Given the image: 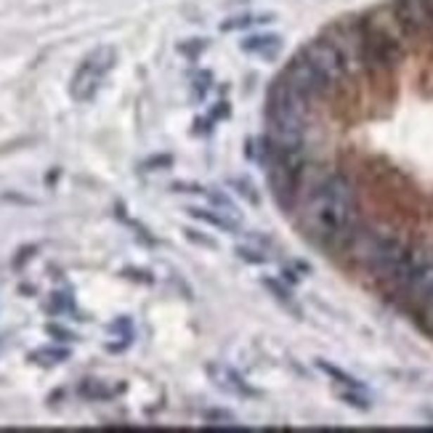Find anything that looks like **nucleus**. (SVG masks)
Segmentation results:
<instances>
[{
    "mask_svg": "<svg viewBox=\"0 0 433 433\" xmlns=\"http://www.w3.org/2000/svg\"><path fill=\"white\" fill-rule=\"evenodd\" d=\"M303 229L322 247H340L356 234V192L346 176L325 179L303 207Z\"/></svg>",
    "mask_w": 433,
    "mask_h": 433,
    "instance_id": "nucleus-1",
    "label": "nucleus"
},
{
    "mask_svg": "<svg viewBox=\"0 0 433 433\" xmlns=\"http://www.w3.org/2000/svg\"><path fill=\"white\" fill-rule=\"evenodd\" d=\"M309 112H311V101L287 77L274 80L269 91V107H266V117H269L266 144L271 149H285V152L303 149Z\"/></svg>",
    "mask_w": 433,
    "mask_h": 433,
    "instance_id": "nucleus-2",
    "label": "nucleus"
},
{
    "mask_svg": "<svg viewBox=\"0 0 433 433\" xmlns=\"http://www.w3.org/2000/svg\"><path fill=\"white\" fill-rule=\"evenodd\" d=\"M361 264L367 266L377 279H385L396 287L399 274L407 264L409 247L396 237H383V234H370L359 250Z\"/></svg>",
    "mask_w": 433,
    "mask_h": 433,
    "instance_id": "nucleus-3",
    "label": "nucleus"
},
{
    "mask_svg": "<svg viewBox=\"0 0 433 433\" xmlns=\"http://www.w3.org/2000/svg\"><path fill=\"white\" fill-rule=\"evenodd\" d=\"M396 290H401L412 303H422L433 295V250L431 247H409L407 264L401 269L396 282Z\"/></svg>",
    "mask_w": 433,
    "mask_h": 433,
    "instance_id": "nucleus-4",
    "label": "nucleus"
},
{
    "mask_svg": "<svg viewBox=\"0 0 433 433\" xmlns=\"http://www.w3.org/2000/svg\"><path fill=\"white\" fill-rule=\"evenodd\" d=\"M361 27V59L367 70L385 72L401 61V43L391 32H385L377 22H364Z\"/></svg>",
    "mask_w": 433,
    "mask_h": 433,
    "instance_id": "nucleus-5",
    "label": "nucleus"
},
{
    "mask_svg": "<svg viewBox=\"0 0 433 433\" xmlns=\"http://www.w3.org/2000/svg\"><path fill=\"white\" fill-rule=\"evenodd\" d=\"M115 61H117V53L109 46H98V49L91 51L80 61V67L75 70L72 83H70V93H72L75 101H91L96 96V91L101 88L109 70L115 67Z\"/></svg>",
    "mask_w": 433,
    "mask_h": 433,
    "instance_id": "nucleus-6",
    "label": "nucleus"
},
{
    "mask_svg": "<svg viewBox=\"0 0 433 433\" xmlns=\"http://www.w3.org/2000/svg\"><path fill=\"white\" fill-rule=\"evenodd\" d=\"M301 53L311 61V67L325 77L332 91L349 77V70H346V64H343V56H340V51L335 49V43H332L330 37H316V40H311Z\"/></svg>",
    "mask_w": 433,
    "mask_h": 433,
    "instance_id": "nucleus-7",
    "label": "nucleus"
},
{
    "mask_svg": "<svg viewBox=\"0 0 433 433\" xmlns=\"http://www.w3.org/2000/svg\"><path fill=\"white\" fill-rule=\"evenodd\" d=\"M285 77H287L290 83L295 85L298 91H301L303 96L309 98V101H319V98H325L332 93V88H330V83H327L322 75L316 72L311 67V61L306 59L303 53H298L295 59L290 61L287 72H285Z\"/></svg>",
    "mask_w": 433,
    "mask_h": 433,
    "instance_id": "nucleus-8",
    "label": "nucleus"
},
{
    "mask_svg": "<svg viewBox=\"0 0 433 433\" xmlns=\"http://www.w3.org/2000/svg\"><path fill=\"white\" fill-rule=\"evenodd\" d=\"M394 13L399 27L409 35L433 32V0H396Z\"/></svg>",
    "mask_w": 433,
    "mask_h": 433,
    "instance_id": "nucleus-9",
    "label": "nucleus"
},
{
    "mask_svg": "<svg viewBox=\"0 0 433 433\" xmlns=\"http://www.w3.org/2000/svg\"><path fill=\"white\" fill-rule=\"evenodd\" d=\"M207 375H210L213 385L221 388L224 394H229V396H255V388H250L247 380H242V375L234 373L226 364L210 361V364H207Z\"/></svg>",
    "mask_w": 433,
    "mask_h": 433,
    "instance_id": "nucleus-10",
    "label": "nucleus"
},
{
    "mask_svg": "<svg viewBox=\"0 0 433 433\" xmlns=\"http://www.w3.org/2000/svg\"><path fill=\"white\" fill-rule=\"evenodd\" d=\"M271 245L264 240V237H258V234H247V240L237 245V255H240L242 261H247V264H269L271 261Z\"/></svg>",
    "mask_w": 433,
    "mask_h": 433,
    "instance_id": "nucleus-11",
    "label": "nucleus"
},
{
    "mask_svg": "<svg viewBox=\"0 0 433 433\" xmlns=\"http://www.w3.org/2000/svg\"><path fill=\"white\" fill-rule=\"evenodd\" d=\"M282 49V37L279 35H253L242 40V51L247 53H264V56H277Z\"/></svg>",
    "mask_w": 433,
    "mask_h": 433,
    "instance_id": "nucleus-12",
    "label": "nucleus"
},
{
    "mask_svg": "<svg viewBox=\"0 0 433 433\" xmlns=\"http://www.w3.org/2000/svg\"><path fill=\"white\" fill-rule=\"evenodd\" d=\"M189 216L197 218V221H202V224H210V226H216V229H226V231H237V229H240V224H237V221H231L229 216H224L221 210H202V207H189Z\"/></svg>",
    "mask_w": 433,
    "mask_h": 433,
    "instance_id": "nucleus-13",
    "label": "nucleus"
},
{
    "mask_svg": "<svg viewBox=\"0 0 433 433\" xmlns=\"http://www.w3.org/2000/svg\"><path fill=\"white\" fill-rule=\"evenodd\" d=\"M266 22H274V16L271 13H245V16H234L229 22H224L221 30L224 32H234V30H247V27L266 25Z\"/></svg>",
    "mask_w": 433,
    "mask_h": 433,
    "instance_id": "nucleus-14",
    "label": "nucleus"
},
{
    "mask_svg": "<svg viewBox=\"0 0 433 433\" xmlns=\"http://www.w3.org/2000/svg\"><path fill=\"white\" fill-rule=\"evenodd\" d=\"M117 391H120V388L104 385V380H93V377L83 380V385H80V396L93 399V401H98V399H112L115 394H117Z\"/></svg>",
    "mask_w": 433,
    "mask_h": 433,
    "instance_id": "nucleus-15",
    "label": "nucleus"
},
{
    "mask_svg": "<svg viewBox=\"0 0 433 433\" xmlns=\"http://www.w3.org/2000/svg\"><path fill=\"white\" fill-rule=\"evenodd\" d=\"M316 367L322 370L325 375H330L337 385H343V388H356V391H364V385L356 380V377H351L349 373H343V370H337L335 364H327V361H316Z\"/></svg>",
    "mask_w": 433,
    "mask_h": 433,
    "instance_id": "nucleus-16",
    "label": "nucleus"
},
{
    "mask_svg": "<svg viewBox=\"0 0 433 433\" xmlns=\"http://www.w3.org/2000/svg\"><path fill=\"white\" fill-rule=\"evenodd\" d=\"M264 287L277 298L279 303H285L287 309H295L298 311V306H295V298H292V290L287 285H282L279 279H271V277H264Z\"/></svg>",
    "mask_w": 433,
    "mask_h": 433,
    "instance_id": "nucleus-17",
    "label": "nucleus"
},
{
    "mask_svg": "<svg viewBox=\"0 0 433 433\" xmlns=\"http://www.w3.org/2000/svg\"><path fill=\"white\" fill-rule=\"evenodd\" d=\"M205 194L210 197V202H213V207H216V210H221L224 216H229L231 221H237V224H240V221H242L240 210H237V205L231 202V200H229V197H226V194L216 192V189H210V192H205Z\"/></svg>",
    "mask_w": 433,
    "mask_h": 433,
    "instance_id": "nucleus-18",
    "label": "nucleus"
},
{
    "mask_svg": "<svg viewBox=\"0 0 433 433\" xmlns=\"http://www.w3.org/2000/svg\"><path fill=\"white\" fill-rule=\"evenodd\" d=\"M30 359L37 364H61V361L70 359V351L67 349H37L30 354Z\"/></svg>",
    "mask_w": 433,
    "mask_h": 433,
    "instance_id": "nucleus-19",
    "label": "nucleus"
},
{
    "mask_svg": "<svg viewBox=\"0 0 433 433\" xmlns=\"http://www.w3.org/2000/svg\"><path fill=\"white\" fill-rule=\"evenodd\" d=\"M205 425H218V428H240L237 418L231 412H205Z\"/></svg>",
    "mask_w": 433,
    "mask_h": 433,
    "instance_id": "nucleus-20",
    "label": "nucleus"
},
{
    "mask_svg": "<svg viewBox=\"0 0 433 433\" xmlns=\"http://www.w3.org/2000/svg\"><path fill=\"white\" fill-rule=\"evenodd\" d=\"M340 399L356 409H370V399L364 396V391H356V388H343V391H340Z\"/></svg>",
    "mask_w": 433,
    "mask_h": 433,
    "instance_id": "nucleus-21",
    "label": "nucleus"
},
{
    "mask_svg": "<svg viewBox=\"0 0 433 433\" xmlns=\"http://www.w3.org/2000/svg\"><path fill=\"white\" fill-rule=\"evenodd\" d=\"M231 186L237 189V194L247 197V200H250L253 205L261 202V197H258V192H255V186H253V183H250L247 179H234V181H231Z\"/></svg>",
    "mask_w": 433,
    "mask_h": 433,
    "instance_id": "nucleus-22",
    "label": "nucleus"
},
{
    "mask_svg": "<svg viewBox=\"0 0 433 433\" xmlns=\"http://www.w3.org/2000/svg\"><path fill=\"white\" fill-rule=\"evenodd\" d=\"M186 231V237L192 242H197V245H205V247H216V240H210V237H202V234H197L194 229H183Z\"/></svg>",
    "mask_w": 433,
    "mask_h": 433,
    "instance_id": "nucleus-23",
    "label": "nucleus"
},
{
    "mask_svg": "<svg viewBox=\"0 0 433 433\" xmlns=\"http://www.w3.org/2000/svg\"><path fill=\"white\" fill-rule=\"evenodd\" d=\"M49 332L51 335H59V340H72V332H67V330H61V327H56V325H49Z\"/></svg>",
    "mask_w": 433,
    "mask_h": 433,
    "instance_id": "nucleus-24",
    "label": "nucleus"
},
{
    "mask_svg": "<svg viewBox=\"0 0 433 433\" xmlns=\"http://www.w3.org/2000/svg\"><path fill=\"white\" fill-rule=\"evenodd\" d=\"M155 165H170V157H155V160H149V162H144V168L155 170Z\"/></svg>",
    "mask_w": 433,
    "mask_h": 433,
    "instance_id": "nucleus-25",
    "label": "nucleus"
},
{
    "mask_svg": "<svg viewBox=\"0 0 433 433\" xmlns=\"http://www.w3.org/2000/svg\"><path fill=\"white\" fill-rule=\"evenodd\" d=\"M422 311H425V316H428V322L433 325V295L428 298V301L422 303Z\"/></svg>",
    "mask_w": 433,
    "mask_h": 433,
    "instance_id": "nucleus-26",
    "label": "nucleus"
},
{
    "mask_svg": "<svg viewBox=\"0 0 433 433\" xmlns=\"http://www.w3.org/2000/svg\"><path fill=\"white\" fill-rule=\"evenodd\" d=\"M3 346H6V340H3V337H0V351H3Z\"/></svg>",
    "mask_w": 433,
    "mask_h": 433,
    "instance_id": "nucleus-27",
    "label": "nucleus"
}]
</instances>
